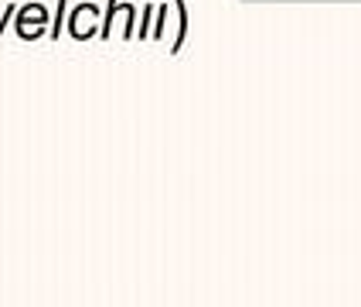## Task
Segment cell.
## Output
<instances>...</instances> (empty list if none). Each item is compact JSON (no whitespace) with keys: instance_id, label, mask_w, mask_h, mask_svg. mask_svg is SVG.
Segmentation results:
<instances>
[{"instance_id":"3957f363","label":"cell","mask_w":361,"mask_h":307,"mask_svg":"<svg viewBox=\"0 0 361 307\" xmlns=\"http://www.w3.org/2000/svg\"><path fill=\"white\" fill-rule=\"evenodd\" d=\"M65 7H68V0H59V14H55V24H51V38H61V28H65Z\"/></svg>"},{"instance_id":"6da1fadb","label":"cell","mask_w":361,"mask_h":307,"mask_svg":"<svg viewBox=\"0 0 361 307\" xmlns=\"http://www.w3.org/2000/svg\"><path fill=\"white\" fill-rule=\"evenodd\" d=\"M44 20H48V11L41 7V4H31V7H24L18 14V35L20 38H41L44 35Z\"/></svg>"},{"instance_id":"7a4b0ae2","label":"cell","mask_w":361,"mask_h":307,"mask_svg":"<svg viewBox=\"0 0 361 307\" xmlns=\"http://www.w3.org/2000/svg\"><path fill=\"white\" fill-rule=\"evenodd\" d=\"M92 18H99V11H96V7H89V4L75 7V11H72V18H65L68 31H72V38H89V35H92Z\"/></svg>"}]
</instances>
